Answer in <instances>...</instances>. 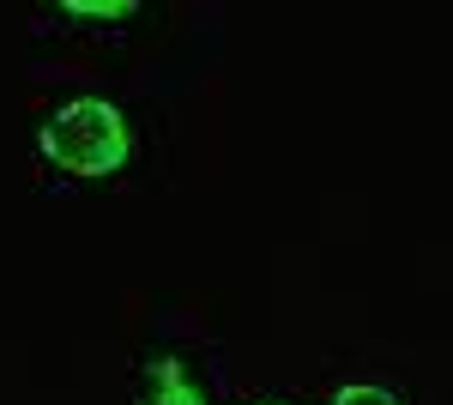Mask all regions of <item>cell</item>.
I'll return each mask as SVG.
<instances>
[{
	"instance_id": "3957f363",
	"label": "cell",
	"mask_w": 453,
	"mask_h": 405,
	"mask_svg": "<svg viewBox=\"0 0 453 405\" xmlns=\"http://www.w3.org/2000/svg\"><path fill=\"white\" fill-rule=\"evenodd\" d=\"M67 12H85V19H127L134 6H127V0H67Z\"/></svg>"
},
{
	"instance_id": "6da1fadb",
	"label": "cell",
	"mask_w": 453,
	"mask_h": 405,
	"mask_svg": "<svg viewBox=\"0 0 453 405\" xmlns=\"http://www.w3.org/2000/svg\"><path fill=\"white\" fill-rule=\"evenodd\" d=\"M127 115L104 97H79L42 121V158L73 175H115L127 164Z\"/></svg>"
},
{
	"instance_id": "5b68a950",
	"label": "cell",
	"mask_w": 453,
	"mask_h": 405,
	"mask_svg": "<svg viewBox=\"0 0 453 405\" xmlns=\"http://www.w3.org/2000/svg\"><path fill=\"white\" fill-rule=\"evenodd\" d=\"M266 405H279V400H266Z\"/></svg>"
},
{
	"instance_id": "277c9868",
	"label": "cell",
	"mask_w": 453,
	"mask_h": 405,
	"mask_svg": "<svg viewBox=\"0 0 453 405\" xmlns=\"http://www.w3.org/2000/svg\"><path fill=\"white\" fill-rule=\"evenodd\" d=\"M333 405H399L387 387H339V400Z\"/></svg>"
},
{
	"instance_id": "7a4b0ae2",
	"label": "cell",
	"mask_w": 453,
	"mask_h": 405,
	"mask_svg": "<svg viewBox=\"0 0 453 405\" xmlns=\"http://www.w3.org/2000/svg\"><path fill=\"white\" fill-rule=\"evenodd\" d=\"M145 405H206V400H200V387L181 375L175 357H151V400Z\"/></svg>"
}]
</instances>
